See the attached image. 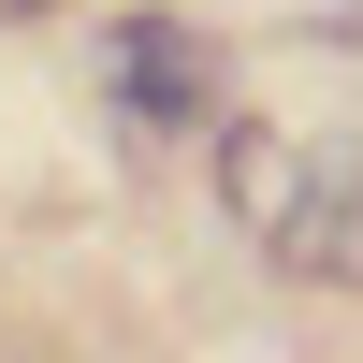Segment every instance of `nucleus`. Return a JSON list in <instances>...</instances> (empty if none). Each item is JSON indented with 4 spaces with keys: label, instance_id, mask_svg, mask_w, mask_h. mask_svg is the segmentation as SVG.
<instances>
[{
    "label": "nucleus",
    "instance_id": "1",
    "mask_svg": "<svg viewBox=\"0 0 363 363\" xmlns=\"http://www.w3.org/2000/svg\"><path fill=\"white\" fill-rule=\"evenodd\" d=\"M102 87H116V116H131L145 145H174V131L218 116V58H203L174 15H116L102 29Z\"/></svg>",
    "mask_w": 363,
    "mask_h": 363
},
{
    "label": "nucleus",
    "instance_id": "2",
    "mask_svg": "<svg viewBox=\"0 0 363 363\" xmlns=\"http://www.w3.org/2000/svg\"><path fill=\"white\" fill-rule=\"evenodd\" d=\"M262 247H277L291 277L363 291V145H320V160H291V189H277V218H262Z\"/></svg>",
    "mask_w": 363,
    "mask_h": 363
}]
</instances>
